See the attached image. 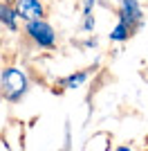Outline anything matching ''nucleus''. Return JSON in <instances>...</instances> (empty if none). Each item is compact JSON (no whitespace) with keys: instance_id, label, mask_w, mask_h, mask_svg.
Wrapping results in <instances>:
<instances>
[{"instance_id":"obj_1","label":"nucleus","mask_w":148,"mask_h":151,"mask_svg":"<svg viewBox=\"0 0 148 151\" xmlns=\"http://www.w3.org/2000/svg\"><path fill=\"white\" fill-rule=\"evenodd\" d=\"M29 90V79L18 68H5L0 72V95L9 104H18Z\"/></svg>"},{"instance_id":"obj_2","label":"nucleus","mask_w":148,"mask_h":151,"mask_svg":"<svg viewBox=\"0 0 148 151\" xmlns=\"http://www.w3.org/2000/svg\"><path fill=\"white\" fill-rule=\"evenodd\" d=\"M25 29H27L29 38L38 45V47H54L56 34H54V27L49 25L47 20H43V18L41 20H31V23L25 25Z\"/></svg>"},{"instance_id":"obj_3","label":"nucleus","mask_w":148,"mask_h":151,"mask_svg":"<svg viewBox=\"0 0 148 151\" xmlns=\"http://www.w3.org/2000/svg\"><path fill=\"white\" fill-rule=\"evenodd\" d=\"M119 20L128 25L130 34H135L144 25V14L139 7V0H119Z\"/></svg>"},{"instance_id":"obj_4","label":"nucleus","mask_w":148,"mask_h":151,"mask_svg":"<svg viewBox=\"0 0 148 151\" xmlns=\"http://www.w3.org/2000/svg\"><path fill=\"white\" fill-rule=\"evenodd\" d=\"M16 12L25 23H31V20H41L43 18V5L38 0H18L16 5Z\"/></svg>"},{"instance_id":"obj_5","label":"nucleus","mask_w":148,"mask_h":151,"mask_svg":"<svg viewBox=\"0 0 148 151\" xmlns=\"http://www.w3.org/2000/svg\"><path fill=\"white\" fill-rule=\"evenodd\" d=\"M16 18H18V12H16L9 2H2V0H0V23H2L7 29L16 32Z\"/></svg>"},{"instance_id":"obj_6","label":"nucleus","mask_w":148,"mask_h":151,"mask_svg":"<svg viewBox=\"0 0 148 151\" xmlns=\"http://www.w3.org/2000/svg\"><path fill=\"white\" fill-rule=\"evenodd\" d=\"M85 81H88V70H81V72H74V75H68L63 79H58V83L63 88H81Z\"/></svg>"},{"instance_id":"obj_7","label":"nucleus","mask_w":148,"mask_h":151,"mask_svg":"<svg viewBox=\"0 0 148 151\" xmlns=\"http://www.w3.org/2000/svg\"><path fill=\"white\" fill-rule=\"evenodd\" d=\"M94 2L97 0H83V29L92 32L94 29Z\"/></svg>"},{"instance_id":"obj_8","label":"nucleus","mask_w":148,"mask_h":151,"mask_svg":"<svg viewBox=\"0 0 148 151\" xmlns=\"http://www.w3.org/2000/svg\"><path fill=\"white\" fill-rule=\"evenodd\" d=\"M128 36H130V29H128V25H123L121 20L110 32V41H115V43H123V41H128Z\"/></svg>"},{"instance_id":"obj_9","label":"nucleus","mask_w":148,"mask_h":151,"mask_svg":"<svg viewBox=\"0 0 148 151\" xmlns=\"http://www.w3.org/2000/svg\"><path fill=\"white\" fill-rule=\"evenodd\" d=\"M70 147H72V135H70V126H65V147H63V151H70Z\"/></svg>"},{"instance_id":"obj_10","label":"nucleus","mask_w":148,"mask_h":151,"mask_svg":"<svg viewBox=\"0 0 148 151\" xmlns=\"http://www.w3.org/2000/svg\"><path fill=\"white\" fill-rule=\"evenodd\" d=\"M115 151H132V149H130V147H117Z\"/></svg>"},{"instance_id":"obj_11","label":"nucleus","mask_w":148,"mask_h":151,"mask_svg":"<svg viewBox=\"0 0 148 151\" xmlns=\"http://www.w3.org/2000/svg\"><path fill=\"white\" fill-rule=\"evenodd\" d=\"M2 2H9V5H11V2H14V0H2Z\"/></svg>"}]
</instances>
